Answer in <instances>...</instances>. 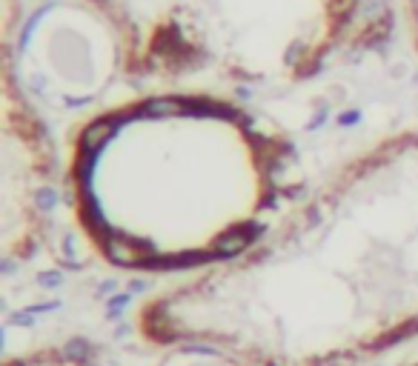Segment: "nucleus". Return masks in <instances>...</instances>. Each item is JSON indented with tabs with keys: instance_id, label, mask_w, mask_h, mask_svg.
<instances>
[{
	"instance_id": "f257e3e1",
	"label": "nucleus",
	"mask_w": 418,
	"mask_h": 366,
	"mask_svg": "<svg viewBox=\"0 0 418 366\" xmlns=\"http://www.w3.org/2000/svg\"><path fill=\"white\" fill-rule=\"evenodd\" d=\"M155 343L350 366L418 335V126L381 135L241 252L149 298Z\"/></svg>"
},
{
	"instance_id": "f03ea898",
	"label": "nucleus",
	"mask_w": 418,
	"mask_h": 366,
	"mask_svg": "<svg viewBox=\"0 0 418 366\" xmlns=\"http://www.w3.org/2000/svg\"><path fill=\"white\" fill-rule=\"evenodd\" d=\"M287 157L284 135L244 106L158 92L98 112L72 135L66 204L115 269H206L267 229Z\"/></svg>"
},
{
	"instance_id": "7ed1b4c3",
	"label": "nucleus",
	"mask_w": 418,
	"mask_h": 366,
	"mask_svg": "<svg viewBox=\"0 0 418 366\" xmlns=\"http://www.w3.org/2000/svg\"><path fill=\"white\" fill-rule=\"evenodd\" d=\"M141 83L292 86L344 46L361 0H81Z\"/></svg>"
},
{
	"instance_id": "20e7f679",
	"label": "nucleus",
	"mask_w": 418,
	"mask_h": 366,
	"mask_svg": "<svg viewBox=\"0 0 418 366\" xmlns=\"http://www.w3.org/2000/svg\"><path fill=\"white\" fill-rule=\"evenodd\" d=\"M0 83V246L6 261H29L46 232L55 149L49 129L18 83L9 41L4 43Z\"/></svg>"
},
{
	"instance_id": "39448f33",
	"label": "nucleus",
	"mask_w": 418,
	"mask_h": 366,
	"mask_svg": "<svg viewBox=\"0 0 418 366\" xmlns=\"http://www.w3.org/2000/svg\"><path fill=\"white\" fill-rule=\"evenodd\" d=\"M26 61L35 78L63 100H89L121 72L112 29L83 4L49 9L29 35Z\"/></svg>"
},
{
	"instance_id": "423d86ee",
	"label": "nucleus",
	"mask_w": 418,
	"mask_h": 366,
	"mask_svg": "<svg viewBox=\"0 0 418 366\" xmlns=\"http://www.w3.org/2000/svg\"><path fill=\"white\" fill-rule=\"evenodd\" d=\"M404 23H407L409 46L418 52V0H404Z\"/></svg>"
}]
</instances>
